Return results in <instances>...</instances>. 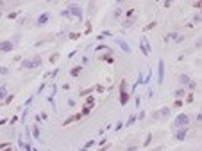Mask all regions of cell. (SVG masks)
<instances>
[{
  "label": "cell",
  "mask_w": 202,
  "mask_h": 151,
  "mask_svg": "<svg viewBox=\"0 0 202 151\" xmlns=\"http://www.w3.org/2000/svg\"><path fill=\"white\" fill-rule=\"evenodd\" d=\"M41 62H43V59L40 57V55H34L32 59L21 60V70H34V68H40Z\"/></svg>",
  "instance_id": "6da1fadb"
},
{
  "label": "cell",
  "mask_w": 202,
  "mask_h": 151,
  "mask_svg": "<svg viewBox=\"0 0 202 151\" xmlns=\"http://www.w3.org/2000/svg\"><path fill=\"white\" fill-rule=\"evenodd\" d=\"M66 11H68V14H70V18L74 16L75 20H82V7L79 5V4H68V7H66Z\"/></svg>",
  "instance_id": "7a4b0ae2"
},
{
  "label": "cell",
  "mask_w": 202,
  "mask_h": 151,
  "mask_svg": "<svg viewBox=\"0 0 202 151\" xmlns=\"http://www.w3.org/2000/svg\"><path fill=\"white\" fill-rule=\"evenodd\" d=\"M190 123V116L188 114H177V117L173 119V126L175 128H186Z\"/></svg>",
  "instance_id": "3957f363"
},
{
  "label": "cell",
  "mask_w": 202,
  "mask_h": 151,
  "mask_svg": "<svg viewBox=\"0 0 202 151\" xmlns=\"http://www.w3.org/2000/svg\"><path fill=\"white\" fill-rule=\"evenodd\" d=\"M139 48L143 52V55H150V45H149V41H147V38H141L139 39Z\"/></svg>",
  "instance_id": "277c9868"
},
{
  "label": "cell",
  "mask_w": 202,
  "mask_h": 151,
  "mask_svg": "<svg viewBox=\"0 0 202 151\" xmlns=\"http://www.w3.org/2000/svg\"><path fill=\"white\" fill-rule=\"evenodd\" d=\"M165 80V60L159 59V68H158V84H163Z\"/></svg>",
  "instance_id": "5b68a950"
},
{
  "label": "cell",
  "mask_w": 202,
  "mask_h": 151,
  "mask_svg": "<svg viewBox=\"0 0 202 151\" xmlns=\"http://www.w3.org/2000/svg\"><path fill=\"white\" fill-rule=\"evenodd\" d=\"M14 48V45H13V41H0V52H13Z\"/></svg>",
  "instance_id": "8992f818"
},
{
  "label": "cell",
  "mask_w": 202,
  "mask_h": 151,
  "mask_svg": "<svg viewBox=\"0 0 202 151\" xmlns=\"http://www.w3.org/2000/svg\"><path fill=\"white\" fill-rule=\"evenodd\" d=\"M186 135H188V128H177V131H175V139H177L179 142L184 141Z\"/></svg>",
  "instance_id": "52a82bcc"
},
{
  "label": "cell",
  "mask_w": 202,
  "mask_h": 151,
  "mask_svg": "<svg viewBox=\"0 0 202 151\" xmlns=\"http://www.w3.org/2000/svg\"><path fill=\"white\" fill-rule=\"evenodd\" d=\"M47 23H48V13L40 14V18H38V21H36V25H38V27H43V25H47Z\"/></svg>",
  "instance_id": "ba28073f"
},
{
  "label": "cell",
  "mask_w": 202,
  "mask_h": 151,
  "mask_svg": "<svg viewBox=\"0 0 202 151\" xmlns=\"http://www.w3.org/2000/svg\"><path fill=\"white\" fill-rule=\"evenodd\" d=\"M116 45H118V46H120V48H122L124 52H125V53H129V55H131V46H129V45H127V43H125L124 39H116Z\"/></svg>",
  "instance_id": "9c48e42d"
},
{
  "label": "cell",
  "mask_w": 202,
  "mask_h": 151,
  "mask_svg": "<svg viewBox=\"0 0 202 151\" xmlns=\"http://www.w3.org/2000/svg\"><path fill=\"white\" fill-rule=\"evenodd\" d=\"M122 105H125L127 103V92H125V82H122Z\"/></svg>",
  "instance_id": "30bf717a"
},
{
  "label": "cell",
  "mask_w": 202,
  "mask_h": 151,
  "mask_svg": "<svg viewBox=\"0 0 202 151\" xmlns=\"http://www.w3.org/2000/svg\"><path fill=\"white\" fill-rule=\"evenodd\" d=\"M6 98H7V89H6V85H0V101Z\"/></svg>",
  "instance_id": "8fae6325"
},
{
  "label": "cell",
  "mask_w": 202,
  "mask_h": 151,
  "mask_svg": "<svg viewBox=\"0 0 202 151\" xmlns=\"http://www.w3.org/2000/svg\"><path fill=\"white\" fill-rule=\"evenodd\" d=\"M179 82H181L182 85H186V84H190V77H188V75H181V77H179Z\"/></svg>",
  "instance_id": "7c38bea8"
},
{
  "label": "cell",
  "mask_w": 202,
  "mask_h": 151,
  "mask_svg": "<svg viewBox=\"0 0 202 151\" xmlns=\"http://www.w3.org/2000/svg\"><path fill=\"white\" fill-rule=\"evenodd\" d=\"M132 21H134V16H132V18H127V20L124 21V29H129V27L132 25Z\"/></svg>",
  "instance_id": "4fadbf2b"
},
{
  "label": "cell",
  "mask_w": 202,
  "mask_h": 151,
  "mask_svg": "<svg viewBox=\"0 0 202 151\" xmlns=\"http://www.w3.org/2000/svg\"><path fill=\"white\" fill-rule=\"evenodd\" d=\"M32 135H34L36 139H40V137H41V135H40V128H38V126H32Z\"/></svg>",
  "instance_id": "5bb4252c"
},
{
  "label": "cell",
  "mask_w": 202,
  "mask_h": 151,
  "mask_svg": "<svg viewBox=\"0 0 202 151\" xmlns=\"http://www.w3.org/2000/svg\"><path fill=\"white\" fill-rule=\"evenodd\" d=\"M177 38H179V36H177V32H170V34H168V36H166V41H170V39H177Z\"/></svg>",
  "instance_id": "9a60e30c"
},
{
  "label": "cell",
  "mask_w": 202,
  "mask_h": 151,
  "mask_svg": "<svg viewBox=\"0 0 202 151\" xmlns=\"http://www.w3.org/2000/svg\"><path fill=\"white\" fill-rule=\"evenodd\" d=\"M159 114L161 116H168V114H170V109H168V107H163V109L159 110Z\"/></svg>",
  "instance_id": "2e32d148"
},
{
  "label": "cell",
  "mask_w": 202,
  "mask_h": 151,
  "mask_svg": "<svg viewBox=\"0 0 202 151\" xmlns=\"http://www.w3.org/2000/svg\"><path fill=\"white\" fill-rule=\"evenodd\" d=\"M81 70H82L81 66H77V68H74V70H72V75H74V77H77V75L81 73Z\"/></svg>",
  "instance_id": "e0dca14e"
},
{
  "label": "cell",
  "mask_w": 202,
  "mask_h": 151,
  "mask_svg": "<svg viewBox=\"0 0 202 151\" xmlns=\"http://www.w3.org/2000/svg\"><path fill=\"white\" fill-rule=\"evenodd\" d=\"M120 14H122V9H118L116 7V9L113 11V16H115V18H120Z\"/></svg>",
  "instance_id": "ac0fdd59"
},
{
  "label": "cell",
  "mask_w": 202,
  "mask_h": 151,
  "mask_svg": "<svg viewBox=\"0 0 202 151\" xmlns=\"http://www.w3.org/2000/svg\"><path fill=\"white\" fill-rule=\"evenodd\" d=\"M150 141H152V133H149V135H147V141L143 142V146H149V144H150Z\"/></svg>",
  "instance_id": "d6986e66"
},
{
  "label": "cell",
  "mask_w": 202,
  "mask_h": 151,
  "mask_svg": "<svg viewBox=\"0 0 202 151\" xmlns=\"http://www.w3.org/2000/svg\"><path fill=\"white\" fill-rule=\"evenodd\" d=\"M7 73H9V70H7L6 66H2V68H0V75H7Z\"/></svg>",
  "instance_id": "ffe728a7"
},
{
  "label": "cell",
  "mask_w": 202,
  "mask_h": 151,
  "mask_svg": "<svg viewBox=\"0 0 202 151\" xmlns=\"http://www.w3.org/2000/svg\"><path fill=\"white\" fill-rule=\"evenodd\" d=\"M184 92H186L184 89H179V91H175V96H179V98H181V96H184Z\"/></svg>",
  "instance_id": "44dd1931"
},
{
  "label": "cell",
  "mask_w": 202,
  "mask_h": 151,
  "mask_svg": "<svg viewBox=\"0 0 202 151\" xmlns=\"http://www.w3.org/2000/svg\"><path fill=\"white\" fill-rule=\"evenodd\" d=\"M134 121H136V116H131V117H129V121H127V126H131Z\"/></svg>",
  "instance_id": "7402d4cb"
},
{
  "label": "cell",
  "mask_w": 202,
  "mask_h": 151,
  "mask_svg": "<svg viewBox=\"0 0 202 151\" xmlns=\"http://www.w3.org/2000/svg\"><path fill=\"white\" fill-rule=\"evenodd\" d=\"M200 20H202V16H200V14H195V16H193V21H195V23H199Z\"/></svg>",
  "instance_id": "603a6c76"
},
{
  "label": "cell",
  "mask_w": 202,
  "mask_h": 151,
  "mask_svg": "<svg viewBox=\"0 0 202 151\" xmlns=\"http://www.w3.org/2000/svg\"><path fill=\"white\" fill-rule=\"evenodd\" d=\"M156 27V21H152V23H149L147 27H145V30H150V29H154Z\"/></svg>",
  "instance_id": "cb8c5ba5"
},
{
  "label": "cell",
  "mask_w": 202,
  "mask_h": 151,
  "mask_svg": "<svg viewBox=\"0 0 202 151\" xmlns=\"http://www.w3.org/2000/svg\"><path fill=\"white\" fill-rule=\"evenodd\" d=\"M188 87H190V89H195V87H197V84H195V82H192V80H190V84H188Z\"/></svg>",
  "instance_id": "d4e9b609"
},
{
  "label": "cell",
  "mask_w": 202,
  "mask_h": 151,
  "mask_svg": "<svg viewBox=\"0 0 202 151\" xmlns=\"http://www.w3.org/2000/svg\"><path fill=\"white\" fill-rule=\"evenodd\" d=\"M16 16H18V13H11V14H9V18H11V20H14Z\"/></svg>",
  "instance_id": "484cf974"
},
{
  "label": "cell",
  "mask_w": 202,
  "mask_h": 151,
  "mask_svg": "<svg viewBox=\"0 0 202 151\" xmlns=\"http://www.w3.org/2000/svg\"><path fill=\"white\" fill-rule=\"evenodd\" d=\"M61 14H63L64 18H70V14H68V11H66V9H64V11H63V13H61Z\"/></svg>",
  "instance_id": "4316f807"
},
{
  "label": "cell",
  "mask_w": 202,
  "mask_h": 151,
  "mask_svg": "<svg viewBox=\"0 0 202 151\" xmlns=\"http://www.w3.org/2000/svg\"><path fill=\"white\" fill-rule=\"evenodd\" d=\"M136 149H138V148H136V146H131V148H129L127 151H136Z\"/></svg>",
  "instance_id": "83f0119b"
},
{
  "label": "cell",
  "mask_w": 202,
  "mask_h": 151,
  "mask_svg": "<svg viewBox=\"0 0 202 151\" xmlns=\"http://www.w3.org/2000/svg\"><path fill=\"white\" fill-rule=\"evenodd\" d=\"M152 151H161V148H159V146H158V148H156V149H152Z\"/></svg>",
  "instance_id": "f1b7e54d"
},
{
  "label": "cell",
  "mask_w": 202,
  "mask_h": 151,
  "mask_svg": "<svg viewBox=\"0 0 202 151\" xmlns=\"http://www.w3.org/2000/svg\"><path fill=\"white\" fill-rule=\"evenodd\" d=\"M0 18H2V13H0Z\"/></svg>",
  "instance_id": "f546056e"
},
{
  "label": "cell",
  "mask_w": 202,
  "mask_h": 151,
  "mask_svg": "<svg viewBox=\"0 0 202 151\" xmlns=\"http://www.w3.org/2000/svg\"><path fill=\"white\" fill-rule=\"evenodd\" d=\"M6 151H9V149H6Z\"/></svg>",
  "instance_id": "4dcf8cb0"
}]
</instances>
